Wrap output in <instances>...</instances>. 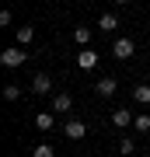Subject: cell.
<instances>
[{"mask_svg": "<svg viewBox=\"0 0 150 157\" xmlns=\"http://www.w3.org/2000/svg\"><path fill=\"white\" fill-rule=\"evenodd\" d=\"M25 59H28L25 45H11V49H4V52H0V63H4L7 70H14V67H25Z\"/></svg>", "mask_w": 150, "mask_h": 157, "instance_id": "cell-1", "label": "cell"}, {"mask_svg": "<svg viewBox=\"0 0 150 157\" xmlns=\"http://www.w3.org/2000/svg\"><path fill=\"white\" fill-rule=\"evenodd\" d=\"M133 52H136V45H133V39H126V35L112 42V56H115V59H129Z\"/></svg>", "mask_w": 150, "mask_h": 157, "instance_id": "cell-2", "label": "cell"}, {"mask_svg": "<svg viewBox=\"0 0 150 157\" xmlns=\"http://www.w3.org/2000/svg\"><path fill=\"white\" fill-rule=\"evenodd\" d=\"M63 133H67L70 140H84V136H87V126H84L80 119H67V126H63Z\"/></svg>", "mask_w": 150, "mask_h": 157, "instance_id": "cell-3", "label": "cell"}, {"mask_svg": "<svg viewBox=\"0 0 150 157\" xmlns=\"http://www.w3.org/2000/svg\"><path fill=\"white\" fill-rule=\"evenodd\" d=\"M77 67H80V70H94V67H98V52H94V49H80V52H77Z\"/></svg>", "mask_w": 150, "mask_h": 157, "instance_id": "cell-4", "label": "cell"}, {"mask_svg": "<svg viewBox=\"0 0 150 157\" xmlns=\"http://www.w3.org/2000/svg\"><path fill=\"white\" fill-rule=\"evenodd\" d=\"M52 112H56V115H70V112H73V98H70V94H56V98H52Z\"/></svg>", "mask_w": 150, "mask_h": 157, "instance_id": "cell-5", "label": "cell"}, {"mask_svg": "<svg viewBox=\"0 0 150 157\" xmlns=\"http://www.w3.org/2000/svg\"><path fill=\"white\" fill-rule=\"evenodd\" d=\"M94 91H98L101 98H112V94L119 91V80H115V77H101L98 84H94Z\"/></svg>", "mask_w": 150, "mask_h": 157, "instance_id": "cell-6", "label": "cell"}, {"mask_svg": "<svg viewBox=\"0 0 150 157\" xmlns=\"http://www.w3.org/2000/svg\"><path fill=\"white\" fill-rule=\"evenodd\" d=\"M49 87H52L49 73H35V77H32V91H35V94H49Z\"/></svg>", "mask_w": 150, "mask_h": 157, "instance_id": "cell-7", "label": "cell"}, {"mask_svg": "<svg viewBox=\"0 0 150 157\" xmlns=\"http://www.w3.org/2000/svg\"><path fill=\"white\" fill-rule=\"evenodd\" d=\"M56 112H52V108H49V112H39V115H35V129H42V133H49V129L56 126V119H52Z\"/></svg>", "mask_w": 150, "mask_h": 157, "instance_id": "cell-8", "label": "cell"}, {"mask_svg": "<svg viewBox=\"0 0 150 157\" xmlns=\"http://www.w3.org/2000/svg\"><path fill=\"white\" fill-rule=\"evenodd\" d=\"M129 122H133V112H129V108H115V112H112V126L126 129Z\"/></svg>", "mask_w": 150, "mask_h": 157, "instance_id": "cell-9", "label": "cell"}, {"mask_svg": "<svg viewBox=\"0 0 150 157\" xmlns=\"http://www.w3.org/2000/svg\"><path fill=\"white\" fill-rule=\"evenodd\" d=\"M98 28H101V32H115V28H119V14L105 11V14L98 17Z\"/></svg>", "mask_w": 150, "mask_h": 157, "instance_id": "cell-10", "label": "cell"}, {"mask_svg": "<svg viewBox=\"0 0 150 157\" xmlns=\"http://www.w3.org/2000/svg\"><path fill=\"white\" fill-rule=\"evenodd\" d=\"M73 42H77L80 49L91 45V28H87V25H77V28H73Z\"/></svg>", "mask_w": 150, "mask_h": 157, "instance_id": "cell-11", "label": "cell"}, {"mask_svg": "<svg viewBox=\"0 0 150 157\" xmlns=\"http://www.w3.org/2000/svg\"><path fill=\"white\" fill-rule=\"evenodd\" d=\"M133 101L136 105H150V84H136L133 87Z\"/></svg>", "mask_w": 150, "mask_h": 157, "instance_id": "cell-12", "label": "cell"}, {"mask_svg": "<svg viewBox=\"0 0 150 157\" xmlns=\"http://www.w3.org/2000/svg\"><path fill=\"white\" fill-rule=\"evenodd\" d=\"M32 39H35V28L32 25H21L17 28V45H32Z\"/></svg>", "mask_w": 150, "mask_h": 157, "instance_id": "cell-13", "label": "cell"}, {"mask_svg": "<svg viewBox=\"0 0 150 157\" xmlns=\"http://www.w3.org/2000/svg\"><path fill=\"white\" fill-rule=\"evenodd\" d=\"M133 150H136V140L122 136V140H119V154H122V157H133Z\"/></svg>", "mask_w": 150, "mask_h": 157, "instance_id": "cell-14", "label": "cell"}, {"mask_svg": "<svg viewBox=\"0 0 150 157\" xmlns=\"http://www.w3.org/2000/svg\"><path fill=\"white\" fill-rule=\"evenodd\" d=\"M133 129H136V133H150V115H147V112L136 115V119H133Z\"/></svg>", "mask_w": 150, "mask_h": 157, "instance_id": "cell-15", "label": "cell"}, {"mask_svg": "<svg viewBox=\"0 0 150 157\" xmlns=\"http://www.w3.org/2000/svg\"><path fill=\"white\" fill-rule=\"evenodd\" d=\"M32 157H56V150H52L49 143H39V147L32 150Z\"/></svg>", "mask_w": 150, "mask_h": 157, "instance_id": "cell-16", "label": "cell"}, {"mask_svg": "<svg viewBox=\"0 0 150 157\" xmlns=\"http://www.w3.org/2000/svg\"><path fill=\"white\" fill-rule=\"evenodd\" d=\"M4 98L7 101H17V98H21V87H17V84H7L4 87Z\"/></svg>", "mask_w": 150, "mask_h": 157, "instance_id": "cell-17", "label": "cell"}, {"mask_svg": "<svg viewBox=\"0 0 150 157\" xmlns=\"http://www.w3.org/2000/svg\"><path fill=\"white\" fill-rule=\"evenodd\" d=\"M115 4H133V0H115Z\"/></svg>", "mask_w": 150, "mask_h": 157, "instance_id": "cell-18", "label": "cell"}, {"mask_svg": "<svg viewBox=\"0 0 150 157\" xmlns=\"http://www.w3.org/2000/svg\"><path fill=\"white\" fill-rule=\"evenodd\" d=\"M63 4H67V0H63Z\"/></svg>", "mask_w": 150, "mask_h": 157, "instance_id": "cell-19", "label": "cell"}]
</instances>
